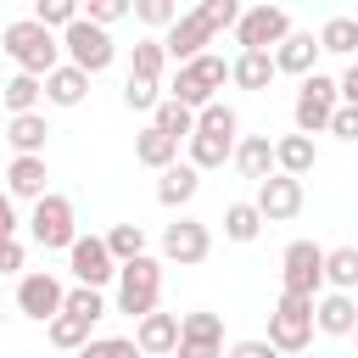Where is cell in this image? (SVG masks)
Wrapping results in <instances>:
<instances>
[{
    "mask_svg": "<svg viewBox=\"0 0 358 358\" xmlns=\"http://www.w3.org/2000/svg\"><path fill=\"white\" fill-rule=\"evenodd\" d=\"M0 50L17 62V73H28V78H50L56 67H62V39L56 34H45L34 17H17V22H6V34H0Z\"/></svg>",
    "mask_w": 358,
    "mask_h": 358,
    "instance_id": "cell-1",
    "label": "cell"
},
{
    "mask_svg": "<svg viewBox=\"0 0 358 358\" xmlns=\"http://www.w3.org/2000/svg\"><path fill=\"white\" fill-rule=\"evenodd\" d=\"M313 162H319V151H313V140H308V134H280V140H274V173L308 179V173H313Z\"/></svg>",
    "mask_w": 358,
    "mask_h": 358,
    "instance_id": "cell-19",
    "label": "cell"
},
{
    "mask_svg": "<svg viewBox=\"0 0 358 358\" xmlns=\"http://www.w3.org/2000/svg\"><path fill=\"white\" fill-rule=\"evenodd\" d=\"M84 341H90V324H84V319H73V313H56V319H50V347L78 352Z\"/></svg>",
    "mask_w": 358,
    "mask_h": 358,
    "instance_id": "cell-37",
    "label": "cell"
},
{
    "mask_svg": "<svg viewBox=\"0 0 358 358\" xmlns=\"http://www.w3.org/2000/svg\"><path fill=\"white\" fill-rule=\"evenodd\" d=\"M0 235H17V207H11L6 190H0Z\"/></svg>",
    "mask_w": 358,
    "mask_h": 358,
    "instance_id": "cell-47",
    "label": "cell"
},
{
    "mask_svg": "<svg viewBox=\"0 0 358 358\" xmlns=\"http://www.w3.org/2000/svg\"><path fill=\"white\" fill-rule=\"evenodd\" d=\"M313 330H324V336H352V330H358V302H352L347 291L313 296Z\"/></svg>",
    "mask_w": 358,
    "mask_h": 358,
    "instance_id": "cell-15",
    "label": "cell"
},
{
    "mask_svg": "<svg viewBox=\"0 0 358 358\" xmlns=\"http://www.w3.org/2000/svg\"><path fill=\"white\" fill-rule=\"evenodd\" d=\"M134 162H145V168L168 173V168L179 162V140H168L162 129H151V123H145V129L134 134Z\"/></svg>",
    "mask_w": 358,
    "mask_h": 358,
    "instance_id": "cell-21",
    "label": "cell"
},
{
    "mask_svg": "<svg viewBox=\"0 0 358 358\" xmlns=\"http://www.w3.org/2000/svg\"><path fill=\"white\" fill-rule=\"evenodd\" d=\"M157 90H162L157 78H134V73H129V78H123V106H134V112H157V106H162Z\"/></svg>",
    "mask_w": 358,
    "mask_h": 358,
    "instance_id": "cell-38",
    "label": "cell"
},
{
    "mask_svg": "<svg viewBox=\"0 0 358 358\" xmlns=\"http://www.w3.org/2000/svg\"><path fill=\"white\" fill-rule=\"evenodd\" d=\"M39 95H45V84H39V78H28V73H17V78H6V84H0V106H6L11 117L39 112Z\"/></svg>",
    "mask_w": 358,
    "mask_h": 358,
    "instance_id": "cell-28",
    "label": "cell"
},
{
    "mask_svg": "<svg viewBox=\"0 0 358 358\" xmlns=\"http://www.w3.org/2000/svg\"><path fill=\"white\" fill-rule=\"evenodd\" d=\"M84 95H90V73H78V67H67V62L45 78V101H50V106H78Z\"/></svg>",
    "mask_w": 358,
    "mask_h": 358,
    "instance_id": "cell-25",
    "label": "cell"
},
{
    "mask_svg": "<svg viewBox=\"0 0 358 358\" xmlns=\"http://www.w3.org/2000/svg\"><path fill=\"white\" fill-rule=\"evenodd\" d=\"M291 34V17H285V6H246L241 11V22H235V45L241 50H268V45H280Z\"/></svg>",
    "mask_w": 358,
    "mask_h": 358,
    "instance_id": "cell-9",
    "label": "cell"
},
{
    "mask_svg": "<svg viewBox=\"0 0 358 358\" xmlns=\"http://www.w3.org/2000/svg\"><path fill=\"white\" fill-rule=\"evenodd\" d=\"M62 50H67V67H78V73H106L112 67V56H117V45H112V34L106 28H95V22H73V28H62Z\"/></svg>",
    "mask_w": 358,
    "mask_h": 358,
    "instance_id": "cell-6",
    "label": "cell"
},
{
    "mask_svg": "<svg viewBox=\"0 0 358 358\" xmlns=\"http://www.w3.org/2000/svg\"><path fill=\"white\" fill-rule=\"evenodd\" d=\"M67 268H73V280L90 285V291H101V285L117 280V263H112V252H106L101 235H78V241L67 246Z\"/></svg>",
    "mask_w": 358,
    "mask_h": 358,
    "instance_id": "cell-10",
    "label": "cell"
},
{
    "mask_svg": "<svg viewBox=\"0 0 358 358\" xmlns=\"http://www.w3.org/2000/svg\"><path fill=\"white\" fill-rule=\"evenodd\" d=\"M235 129H241V117H235V106H224V101H213V106H201V112H196V134L235 140Z\"/></svg>",
    "mask_w": 358,
    "mask_h": 358,
    "instance_id": "cell-35",
    "label": "cell"
},
{
    "mask_svg": "<svg viewBox=\"0 0 358 358\" xmlns=\"http://www.w3.org/2000/svg\"><path fill=\"white\" fill-rule=\"evenodd\" d=\"M229 84H241V90H268V84H274V56H268V50H241V56L229 62Z\"/></svg>",
    "mask_w": 358,
    "mask_h": 358,
    "instance_id": "cell-23",
    "label": "cell"
},
{
    "mask_svg": "<svg viewBox=\"0 0 358 358\" xmlns=\"http://www.w3.org/2000/svg\"><path fill=\"white\" fill-rule=\"evenodd\" d=\"M101 241H106L112 263H134V257H145V229H140V224H112Z\"/></svg>",
    "mask_w": 358,
    "mask_h": 358,
    "instance_id": "cell-30",
    "label": "cell"
},
{
    "mask_svg": "<svg viewBox=\"0 0 358 358\" xmlns=\"http://www.w3.org/2000/svg\"><path fill=\"white\" fill-rule=\"evenodd\" d=\"M157 296H162V263L151 252L134 263H117V313H129L140 324L145 313H157Z\"/></svg>",
    "mask_w": 358,
    "mask_h": 358,
    "instance_id": "cell-2",
    "label": "cell"
},
{
    "mask_svg": "<svg viewBox=\"0 0 358 358\" xmlns=\"http://www.w3.org/2000/svg\"><path fill=\"white\" fill-rule=\"evenodd\" d=\"M274 352H302L308 341H313V302L308 296H285L280 291V302H274V313H268V336H263Z\"/></svg>",
    "mask_w": 358,
    "mask_h": 358,
    "instance_id": "cell-5",
    "label": "cell"
},
{
    "mask_svg": "<svg viewBox=\"0 0 358 358\" xmlns=\"http://www.w3.org/2000/svg\"><path fill=\"white\" fill-rule=\"evenodd\" d=\"M336 95H341V106H358V62L336 78Z\"/></svg>",
    "mask_w": 358,
    "mask_h": 358,
    "instance_id": "cell-45",
    "label": "cell"
},
{
    "mask_svg": "<svg viewBox=\"0 0 358 358\" xmlns=\"http://www.w3.org/2000/svg\"><path fill=\"white\" fill-rule=\"evenodd\" d=\"M268 56H274V73H296V78L319 73V67H313V62H319V39H313V34H296V28H291Z\"/></svg>",
    "mask_w": 358,
    "mask_h": 358,
    "instance_id": "cell-16",
    "label": "cell"
},
{
    "mask_svg": "<svg viewBox=\"0 0 358 358\" xmlns=\"http://www.w3.org/2000/svg\"><path fill=\"white\" fill-rule=\"evenodd\" d=\"M196 11H201V17L213 22V34H218V28H235V22H241V6H235V0H201Z\"/></svg>",
    "mask_w": 358,
    "mask_h": 358,
    "instance_id": "cell-42",
    "label": "cell"
},
{
    "mask_svg": "<svg viewBox=\"0 0 358 358\" xmlns=\"http://www.w3.org/2000/svg\"><path fill=\"white\" fill-rule=\"evenodd\" d=\"M129 11H134L145 28H173V22H179V6H173V0H134Z\"/></svg>",
    "mask_w": 358,
    "mask_h": 358,
    "instance_id": "cell-40",
    "label": "cell"
},
{
    "mask_svg": "<svg viewBox=\"0 0 358 358\" xmlns=\"http://www.w3.org/2000/svg\"><path fill=\"white\" fill-rule=\"evenodd\" d=\"M151 129H162L168 140H190V134H196V112H185L179 101H162V106L151 112Z\"/></svg>",
    "mask_w": 358,
    "mask_h": 358,
    "instance_id": "cell-32",
    "label": "cell"
},
{
    "mask_svg": "<svg viewBox=\"0 0 358 358\" xmlns=\"http://www.w3.org/2000/svg\"><path fill=\"white\" fill-rule=\"evenodd\" d=\"M78 17L95 28H112L117 17H129V0H90V6H78Z\"/></svg>",
    "mask_w": 358,
    "mask_h": 358,
    "instance_id": "cell-41",
    "label": "cell"
},
{
    "mask_svg": "<svg viewBox=\"0 0 358 358\" xmlns=\"http://www.w3.org/2000/svg\"><path fill=\"white\" fill-rule=\"evenodd\" d=\"M134 347H140V358L173 352V347H179V313H145V319L134 324Z\"/></svg>",
    "mask_w": 358,
    "mask_h": 358,
    "instance_id": "cell-17",
    "label": "cell"
},
{
    "mask_svg": "<svg viewBox=\"0 0 358 358\" xmlns=\"http://www.w3.org/2000/svg\"><path fill=\"white\" fill-rule=\"evenodd\" d=\"M173 352L179 358H224V347H207V341H179Z\"/></svg>",
    "mask_w": 358,
    "mask_h": 358,
    "instance_id": "cell-46",
    "label": "cell"
},
{
    "mask_svg": "<svg viewBox=\"0 0 358 358\" xmlns=\"http://www.w3.org/2000/svg\"><path fill=\"white\" fill-rule=\"evenodd\" d=\"M229 162H235L246 179L263 185V179L274 173V140H268V134H246V140H235V157H229Z\"/></svg>",
    "mask_w": 358,
    "mask_h": 358,
    "instance_id": "cell-20",
    "label": "cell"
},
{
    "mask_svg": "<svg viewBox=\"0 0 358 358\" xmlns=\"http://www.w3.org/2000/svg\"><path fill=\"white\" fill-rule=\"evenodd\" d=\"M78 358H140V347L129 336H90L78 347Z\"/></svg>",
    "mask_w": 358,
    "mask_h": 358,
    "instance_id": "cell-39",
    "label": "cell"
},
{
    "mask_svg": "<svg viewBox=\"0 0 358 358\" xmlns=\"http://www.w3.org/2000/svg\"><path fill=\"white\" fill-rule=\"evenodd\" d=\"M207 45H213V22L201 17V11H185L168 34H162V50H168V62H196V56H207Z\"/></svg>",
    "mask_w": 358,
    "mask_h": 358,
    "instance_id": "cell-13",
    "label": "cell"
},
{
    "mask_svg": "<svg viewBox=\"0 0 358 358\" xmlns=\"http://www.w3.org/2000/svg\"><path fill=\"white\" fill-rule=\"evenodd\" d=\"M162 67H168L162 39H134V62H129V73H134V78H157V84H162Z\"/></svg>",
    "mask_w": 358,
    "mask_h": 358,
    "instance_id": "cell-34",
    "label": "cell"
},
{
    "mask_svg": "<svg viewBox=\"0 0 358 358\" xmlns=\"http://www.w3.org/2000/svg\"><path fill=\"white\" fill-rule=\"evenodd\" d=\"M341 106V95H336V78H324V73H308L302 78V90H296V106H291V123H296V134H324L330 129V112Z\"/></svg>",
    "mask_w": 358,
    "mask_h": 358,
    "instance_id": "cell-7",
    "label": "cell"
},
{
    "mask_svg": "<svg viewBox=\"0 0 358 358\" xmlns=\"http://www.w3.org/2000/svg\"><path fill=\"white\" fill-rule=\"evenodd\" d=\"M280 285H285V296H319V285H324V246H313V241H291L285 252H280Z\"/></svg>",
    "mask_w": 358,
    "mask_h": 358,
    "instance_id": "cell-8",
    "label": "cell"
},
{
    "mask_svg": "<svg viewBox=\"0 0 358 358\" xmlns=\"http://www.w3.org/2000/svg\"><path fill=\"white\" fill-rule=\"evenodd\" d=\"M257 229H263V213H257L252 201H229V207H224V235H229L235 246L257 241Z\"/></svg>",
    "mask_w": 358,
    "mask_h": 358,
    "instance_id": "cell-29",
    "label": "cell"
},
{
    "mask_svg": "<svg viewBox=\"0 0 358 358\" xmlns=\"http://www.w3.org/2000/svg\"><path fill=\"white\" fill-rule=\"evenodd\" d=\"M45 157H11V168H6V196L11 201H39L45 196Z\"/></svg>",
    "mask_w": 358,
    "mask_h": 358,
    "instance_id": "cell-18",
    "label": "cell"
},
{
    "mask_svg": "<svg viewBox=\"0 0 358 358\" xmlns=\"http://www.w3.org/2000/svg\"><path fill=\"white\" fill-rule=\"evenodd\" d=\"M34 22L45 34H62V28L78 22V0H34Z\"/></svg>",
    "mask_w": 358,
    "mask_h": 358,
    "instance_id": "cell-33",
    "label": "cell"
},
{
    "mask_svg": "<svg viewBox=\"0 0 358 358\" xmlns=\"http://www.w3.org/2000/svg\"><path fill=\"white\" fill-rule=\"evenodd\" d=\"M313 39H319V50H330V56H352V50H358V17L336 11V17H324V28H319Z\"/></svg>",
    "mask_w": 358,
    "mask_h": 358,
    "instance_id": "cell-26",
    "label": "cell"
},
{
    "mask_svg": "<svg viewBox=\"0 0 358 358\" xmlns=\"http://www.w3.org/2000/svg\"><path fill=\"white\" fill-rule=\"evenodd\" d=\"M352 341H358V330H352Z\"/></svg>",
    "mask_w": 358,
    "mask_h": 358,
    "instance_id": "cell-48",
    "label": "cell"
},
{
    "mask_svg": "<svg viewBox=\"0 0 358 358\" xmlns=\"http://www.w3.org/2000/svg\"><path fill=\"white\" fill-rule=\"evenodd\" d=\"M224 358H280V352H274V347H268L263 336H246V341H235V347H229Z\"/></svg>",
    "mask_w": 358,
    "mask_h": 358,
    "instance_id": "cell-44",
    "label": "cell"
},
{
    "mask_svg": "<svg viewBox=\"0 0 358 358\" xmlns=\"http://www.w3.org/2000/svg\"><path fill=\"white\" fill-rule=\"evenodd\" d=\"M324 134H336V140H358V106H336Z\"/></svg>",
    "mask_w": 358,
    "mask_h": 358,
    "instance_id": "cell-43",
    "label": "cell"
},
{
    "mask_svg": "<svg viewBox=\"0 0 358 358\" xmlns=\"http://www.w3.org/2000/svg\"><path fill=\"white\" fill-rule=\"evenodd\" d=\"M324 285L330 291H358V246H330L324 252Z\"/></svg>",
    "mask_w": 358,
    "mask_h": 358,
    "instance_id": "cell-27",
    "label": "cell"
},
{
    "mask_svg": "<svg viewBox=\"0 0 358 358\" xmlns=\"http://www.w3.org/2000/svg\"><path fill=\"white\" fill-rule=\"evenodd\" d=\"M224 78H229V62L207 50V56H196V62H185L173 73V95L168 101H179L185 112H201V106H213V90H224Z\"/></svg>",
    "mask_w": 358,
    "mask_h": 358,
    "instance_id": "cell-3",
    "label": "cell"
},
{
    "mask_svg": "<svg viewBox=\"0 0 358 358\" xmlns=\"http://www.w3.org/2000/svg\"><path fill=\"white\" fill-rule=\"evenodd\" d=\"M257 213H263V224H285V218H296L302 213V179H291V173H268L263 185H257V201H252Z\"/></svg>",
    "mask_w": 358,
    "mask_h": 358,
    "instance_id": "cell-14",
    "label": "cell"
},
{
    "mask_svg": "<svg viewBox=\"0 0 358 358\" xmlns=\"http://www.w3.org/2000/svg\"><path fill=\"white\" fill-rule=\"evenodd\" d=\"M62 313H73V319L95 324V319H106V296H101V291H90V285H73V291L62 296Z\"/></svg>",
    "mask_w": 358,
    "mask_h": 358,
    "instance_id": "cell-36",
    "label": "cell"
},
{
    "mask_svg": "<svg viewBox=\"0 0 358 358\" xmlns=\"http://www.w3.org/2000/svg\"><path fill=\"white\" fill-rule=\"evenodd\" d=\"M45 134H50V123L39 112H22V117L6 123V140H11L17 157H45Z\"/></svg>",
    "mask_w": 358,
    "mask_h": 358,
    "instance_id": "cell-24",
    "label": "cell"
},
{
    "mask_svg": "<svg viewBox=\"0 0 358 358\" xmlns=\"http://www.w3.org/2000/svg\"><path fill=\"white\" fill-rule=\"evenodd\" d=\"M62 296H67V285H62L56 274H45V268H34V274L17 280V308H22L28 319H39V324H50V319L62 313Z\"/></svg>",
    "mask_w": 358,
    "mask_h": 358,
    "instance_id": "cell-12",
    "label": "cell"
},
{
    "mask_svg": "<svg viewBox=\"0 0 358 358\" xmlns=\"http://www.w3.org/2000/svg\"><path fill=\"white\" fill-rule=\"evenodd\" d=\"M196 190H201V173H196L190 162H173V168L157 179V201H162V207H190Z\"/></svg>",
    "mask_w": 358,
    "mask_h": 358,
    "instance_id": "cell-22",
    "label": "cell"
},
{
    "mask_svg": "<svg viewBox=\"0 0 358 358\" xmlns=\"http://www.w3.org/2000/svg\"><path fill=\"white\" fill-rule=\"evenodd\" d=\"M207 252H213V229L201 224V218H173L168 229H162V257L168 263H207Z\"/></svg>",
    "mask_w": 358,
    "mask_h": 358,
    "instance_id": "cell-11",
    "label": "cell"
},
{
    "mask_svg": "<svg viewBox=\"0 0 358 358\" xmlns=\"http://www.w3.org/2000/svg\"><path fill=\"white\" fill-rule=\"evenodd\" d=\"M28 235H34L45 252H67V246L78 241V218H73V201H67V196H56V190H45V196L34 201Z\"/></svg>",
    "mask_w": 358,
    "mask_h": 358,
    "instance_id": "cell-4",
    "label": "cell"
},
{
    "mask_svg": "<svg viewBox=\"0 0 358 358\" xmlns=\"http://www.w3.org/2000/svg\"><path fill=\"white\" fill-rule=\"evenodd\" d=\"M179 341L224 347V319H218V313H207V308H196V313H185V319H179Z\"/></svg>",
    "mask_w": 358,
    "mask_h": 358,
    "instance_id": "cell-31",
    "label": "cell"
},
{
    "mask_svg": "<svg viewBox=\"0 0 358 358\" xmlns=\"http://www.w3.org/2000/svg\"><path fill=\"white\" fill-rule=\"evenodd\" d=\"M352 302H358V291H352Z\"/></svg>",
    "mask_w": 358,
    "mask_h": 358,
    "instance_id": "cell-49",
    "label": "cell"
}]
</instances>
